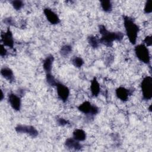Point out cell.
<instances>
[{"mask_svg":"<svg viewBox=\"0 0 152 152\" xmlns=\"http://www.w3.org/2000/svg\"><path fill=\"white\" fill-rule=\"evenodd\" d=\"M99 31L102 34V37L99 40V42L107 46H111L114 40H121L123 39L124 34L121 32L114 33L110 32L106 30L104 26H99Z\"/></svg>","mask_w":152,"mask_h":152,"instance_id":"6da1fadb","label":"cell"},{"mask_svg":"<svg viewBox=\"0 0 152 152\" xmlns=\"http://www.w3.org/2000/svg\"><path fill=\"white\" fill-rule=\"evenodd\" d=\"M124 26L129 40L132 44L134 45L136 43L139 28L138 26L133 21V20L129 17L124 16Z\"/></svg>","mask_w":152,"mask_h":152,"instance_id":"7a4b0ae2","label":"cell"},{"mask_svg":"<svg viewBox=\"0 0 152 152\" xmlns=\"http://www.w3.org/2000/svg\"><path fill=\"white\" fill-rule=\"evenodd\" d=\"M141 90L142 97L145 100H150L152 97V78L149 76L145 77L142 81Z\"/></svg>","mask_w":152,"mask_h":152,"instance_id":"3957f363","label":"cell"},{"mask_svg":"<svg viewBox=\"0 0 152 152\" xmlns=\"http://www.w3.org/2000/svg\"><path fill=\"white\" fill-rule=\"evenodd\" d=\"M135 52L137 58L145 64H148L150 62V55L149 52L147 47L143 45H138L135 48Z\"/></svg>","mask_w":152,"mask_h":152,"instance_id":"277c9868","label":"cell"},{"mask_svg":"<svg viewBox=\"0 0 152 152\" xmlns=\"http://www.w3.org/2000/svg\"><path fill=\"white\" fill-rule=\"evenodd\" d=\"M78 109L85 114L96 115L98 113L99 109L94 105L91 104L88 102H85L78 106Z\"/></svg>","mask_w":152,"mask_h":152,"instance_id":"5b68a950","label":"cell"},{"mask_svg":"<svg viewBox=\"0 0 152 152\" xmlns=\"http://www.w3.org/2000/svg\"><path fill=\"white\" fill-rule=\"evenodd\" d=\"M56 86L57 88V93L59 98L63 102H66L69 94V90L68 88L59 83H57Z\"/></svg>","mask_w":152,"mask_h":152,"instance_id":"8992f818","label":"cell"},{"mask_svg":"<svg viewBox=\"0 0 152 152\" xmlns=\"http://www.w3.org/2000/svg\"><path fill=\"white\" fill-rule=\"evenodd\" d=\"M15 130L17 132L26 133L29 134L33 137H36L38 135V132L36 129L32 126L26 125H18L15 128Z\"/></svg>","mask_w":152,"mask_h":152,"instance_id":"52a82bcc","label":"cell"},{"mask_svg":"<svg viewBox=\"0 0 152 152\" xmlns=\"http://www.w3.org/2000/svg\"><path fill=\"white\" fill-rule=\"evenodd\" d=\"M1 41L4 43V45L11 48H13L14 40L12 38V33L10 29H8L5 33H4L1 34Z\"/></svg>","mask_w":152,"mask_h":152,"instance_id":"ba28073f","label":"cell"},{"mask_svg":"<svg viewBox=\"0 0 152 152\" xmlns=\"http://www.w3.org/2000/svg\"><path fill=\"white\" fill-rule=\"evenodd\" d=\"M45 15L47 18V20L52 24H56L60 22V20L58 16L50 9L45 8L44 10Z\"/></svg>","mask_w":152,"mask_h":152,"instance_id":"9c48e42d","label":"cell"},{"mask_svg":"<svg viewBox=\"0 0 152 152\" xmlns=\"http://www.w3.org/2000/svg\"><path fill=\"white\" fill-rule=\"evenodd\" d=\"M8 101L11 107L15 110H19L21 106L20 98L14 94H10L8 96Z\"/></svg>","mask_w":152,"mask_h":152,"instance_id":"30bf717a","label":"cell"},{"mask_svg":"<svg viewBox=\"0 0 152 152\" xmlns=\"http://www.w3.org/2000/svg\"><path fill=\"white\" fill-rule=\"evenodd\" d=\"M116 94L117 97L122 101L127 100L128 96L130 94L129 90L124 87H120L116 90Z\"/></svg>","mask_w":152,"mask_h":152,"instance_id":"8fae6325","label":"cell"},{"mask_svg":"<svg viewBox=\"0 0 152 152\" xmlns=\"http://www.w3.org/2000/svg\"><path fill=\"white\" fill-rule=\"evenodd\" d=\"M65 145L70 148L74 150H80L81 149L82 145L79 143L78 141L73 138H68L65 141Z\"/></svg>","mask_w":152,"mask_h":152,"instance_id":"7c38bea8","label":"cell"},{"mask_svg":"<svg viewBox=\"0 0 152 152\" xmlns=\"http://www.w3.org/2000/svg\"><path fill=\"white\" fill-rule=\"evenodd\" d=\"M53 61V56L50 55L48 56L43 61V68L46 74H51L52 65Z\"/></svg>","mask_w":152,"mask_h":152,"instance_id":"4fadbf2b","label":"cell"},{"mask_svg":"<svg viewBox=\"0 0 152 152\" xmlns=\"http://www.w3.org/2000/svg\"><path fill=\"white\" fill-rule=\"evenodd\" d=\"M1 75L7 80L12 81L14 80V75L12 70L8 68L4 67L1 70Z\"/></svg>","mask_w":152,"mask_h":152,"instance_id":"5bb4252c","label":"cell"},{"mask_svg":"<svg viewBox=\"0 0 152 152\" xmlns=\"http://www.w3.org/2000/svg\"><path fill=\"white\" fill-rule=\"evenodd\" d=\"M90 89L92 93V95L94 96H97L99 92H100V86L99 83L97 82L96 78H94V79L92 80L91 86H90Z\"/></svg>","mask_w":152,"mask_h":152,"instance_id":"9a60e30c","label":"cell"},{"mask_svg":"<svg viewBox=\"0 0 152 152\" xmlns=\"http://www.w3.org/2000/svg\"><path fill=\"white\" fill-rule=\"evenodd\" d=\"M73 137L75 140L78 141H84L86 139V134L83 130L80 129H77L74 131Z\"/></svg>","mask_w":152,"mask_h":152,"instance_id":"2e32d148","label":"cell"},{"mask_svg":"<svg viewBox=\"0 0 152 152\" xmlns=\"http://www.w3.org/2000/svg\"><path fill=\"white\" fill-rule=\"evenodd\" d=\"M101 6L103 10L105 12H110L112 10V5L109 1H102Z\"/></svg>","mask_w":152,"mask_h":152,"instance_id":"e0dca14e","label":"cell"},{"mask_svg":"<svg viewBox=\"0 0 152 152\" xmlns=\"http://www.w3.org/2000/svg\"><path fill=\"white\" fill-rule=\"evenodd\" d=\"M88 41L90 45L94 48H97L99 43V40L97 39L96 37L94 36H90L88 37Z\"/></svg>","mask_w":152,"mask_h":152,"instance_id":"ac0fdd59","label":"cell"},{"mask_svg":"<svg viewBox=\"0 0 152 152\" xmlns=\"http://www.w3.org/2000/svg\"><path fill=\"white\" fill-rule=\"evenodd\" d=\"M72 64H73V65L75 66H76V67H81L82 65H83V63H84V61H83V60L81 58H80V57H74L73 59H72Z\"/></svg>","mask_w":152,"mask_h":152,"instance_id":"d6986e66","label":"cell"},{"mask_svg":"<svg viewBox=\"0 0 152 152\" xmlns=\"http://www.w3.org/2000/svg\"><path fill=\"white\" fill-rule=\"evenodd\" d=\"M72 49H71V47L69 45H65L61 49V53L62 56H67L71 51Z\"/></svg>","mask_w":152,"mask_h":152,"instance_id":"ffe728a7","label":"cell"},{"mask_svg":"<svg viewBox=\"0 0 152 152\" xmlns=\"http://www.w3.org/2000/svg\"><path fill=\"white\" fill-rule=\"evenodd\" d=\"M46 80L50 86H56L57 82L51 74H46Z\"/></svg>","mask_w":152,"mask_h":152,"instance_id":"44dd1931","label":"cell"},{"mask_svg":"<svg viewBox=\"0 0 152 152\" xmlns=\"http://www.w3.org/2000/svg\"><path fill=\"white\" fill-rule=\"evenodd\" d=\"M11 4L16 10H19L23 6V3L21 1H11Z\"/></svg>","mask_w":152,"mask_h":152,"instance_id":"7402d4cb","label":"cell"},{"mask_svg":"<svg viewBox=\"0 0 152 152\" xmlns=\"http://www.w3.org/2000/svg\"><path fill=\"white\" fill-rule=\"evenodd\" d=\"M152 11L151 10V1L149 0L148 1L145 5L144 7V12L145 13H150Z\"/></svg>","mask_w":152,"mask_h":152,"instance_id":"603a6c76","label":"cell"},{"mask_svg":"<svg viewBox=\"0 0 152 152\" xmlns=\"http://www.w3.org/2000/svg\"><path fill=\"white\" fill-rule=\"evenodd\" d=\"M144 42L147 46H151V36H147L144 39Z\"/></svg>","mask_w":152,"mask_h":152,"instance_id":"cb8c5ba5","label":"cell"},{"mask_svg":"<svg viewBox=\"0 0 152 152\" xmlns=\"http://www.w3.org/2000/svg\"><path fill=\"white\" fill-rule=\"evenodd\" d=\"M58 122L61 125H65L68 124V121L63 118H59L58 119Z\"/></svg>","mask_w":152,"mask_h":152,"instance_id":"d4e9b609","label":"cell"},{"mask_svg":"<svg viewBox=\"0 0 152 152\" xmlns=\"http://www.w3.org/2000/svg\"><path fill=\"white\" fill-rule=\"evenodd\" d=\"M7 54V50L4 47V45H1V56H5Z\"/></svg>","mask_w":152,"mask_h":152,"instance_id":"484cf974","label":"cell"},{"mask_svg":"<svg viewBox=\"0 0 152 152\" xmlns=\"http://www.w3.org/2000/svg\"><path fill=\"white\" fill-rule=\"evenodd\" d=\"M4 23H5L6 24H11L12 23V19L11 18H6L4 20Z\"/></svg>","mask_w":152,"mask_h":152,"instance_id":"4316f807","label":"cell"},{"mask_svg":"<svg viewBox=\"0 0 152 152\" xmlns=\"http://www.w3.org/2000/svg\"><path fill=\"white\" fill-rule=\"evenodd\" d=\"M3 99V93H2V91L1 92V100H2Z\"/></svg>","mask_w":152,"mask_h":152,"instance_id":"83f0119b","label":"cell"}]
</instances>
